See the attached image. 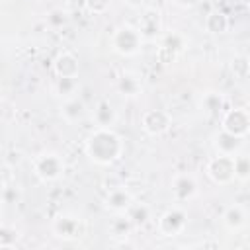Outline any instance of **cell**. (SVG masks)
<instances>
[{"label": "cell", "instance_id": "cell-1", "mask_svg": "<svg viewBox=\"0 0 250 250\" xmlns=\"http://www.w3.org/2000/svg\"><path fill=\"white\" fill-rule=\"evenodd\" d=\"M125 150V143L113 127H96L84 143L86 156L98 166H111L115 164Z\"/></svg>", "mask_w": 250, "mask_h": 250}, {"label": "cell", "instance_id": "cell-2", "mask_svg": "<svg viewBox=\"0 0 250 250\" xmlns=\"http://www.w3.org/2000/svg\"><path fill=\"white\" fill-rule=\"evenodd\" d=\"M31 168H33V174L37 176L39 182L53 184V182H57V180L62 178V174L66 170V164H64V158L59 152H55V150H43V152H39L31 160Z\"/></svg>", "mask_w": 250, "mask_h": 250}, {"label": "cell", "instance_id": "cell-3", "mask_svg": "<svg viewBox=\"0 0 250 250\" xmlns=\"http://www.w3.org/2000/svg\"><path fill=\"white\" fill-rule=\"evenodd\" d=\"M143 35L139 31L137 25H131V23H123L119 25L117 29H113L111 33V49L119 55V57H135L141 53L143 49Z\"/></svg>", "mask_w": 250, "mask_h": 250}, {"label": "cell", "instance_id": "cell-4", "mask_svg": "<svg viewBox=\"0 0 250 250\" xmlns=\"http://www.w3.org/2000/svg\"><path fill=\"white\" fill-rule=\"evenodd\" d=\"M205 174L217 186H229V184H232L236 180V176H234V156L219 154L217 152V156H211L207 160Z\"/></svg>", "mask_w": 250, "mask_h": 250}, {"label": "cell", "instance_id": "cell-5", "mask_svg": "<svg viewBox=\"0 0 250 250\" xmlns=\"http://www.w3.org/2000/svg\"><path fill=\"white\" fill-rule=\"evenodd\" d=\"M188 227V213L186 209H182L180 205H174L170 209H166L158 221H156V229L162 236L166 238H174V236H180Z\"/></svg>", "mask_w": 250, "mask_h": 250}, {"label": "cell", "instance_id": "cell-6", "mask_svg": "<svg viewBox=\"0 0 250 250\" xmlns=\"http://www.w3.org/2000/svg\"><path fill=\"white\" fill-rule=\"evenodd\" d=\"M221 129L240 137V139H246L250 135V111L246 107H229L223 117H221Z\"/></svg>", "mask_w": 250, "mask_h": 250}, {"label": "cell", "instance_id": "cell-7", "mask_svg": "<svg viewBox=\"0 0 250 250\" xmlns=\"http://www.w3.org/2000/svg\"><path fill=\"white\" fill-rule=\"evenodd\" d=\"M51 230L57 238L70 242V240H78L80 236H84V223H82V219H78L74 215L62 213V215L53 219Z\"/></svg>", "mask_w": 250, "mask_h": 250}, {"label": "cell", "instance_id": "cell-8", "mask_svg": "<svg viewBox=\"0 0 250 250\" xmlns=\"http://www.w3.org/2000/svg\"><path fill=\"white\" fill-rule=\"evenodd\" d=\"M172 127V115L166 109H146L141 115V129L148 137H160Z\"/></svg>", "mask_w": 250, "mask_h": 250}, {"label": "cell", "instance_id": "cell-9", "mask_svg": "<svg viewBox=\"0 0 250 250\" xmlns=\"http://www.w3.org/2000/svg\"><path fill=\"white\" fill-rule=\"evenodd\" d=\"M141 35L145 41H154L156 37H160L162 31V14L158 8H145L139 16V23H137Z\"/></svg>", "mask_w": 250, "mask_h": 250}, {"label": "cell", "instance_id": "cell-10", "mask_svg": "<svg viewBox=\"0 0 250 250\" xmlns=\"http://www.w3.org/2000/svg\"><path fill=\"white\" fill-rule=\"evenodd\" d=\"M170 191H172V197H174L176 203H186V201H191L197 195L199 186H197V180L191 174H178L172 180Z\"/></svg>", "mask_w": 250, "mask_h": 250}, {"label": "cell", "instance_id": "cell-11", "mask_svg": "<svg viewBox=\"0 0 250 250\" xmlns=\"http://www.w3.org/2000/svg\"><path fill=\"white\" fill-rule=\"evenodd\" d=\"M135 203V195L125 188V186H115L111 189H107V195L104 199V207L107 211L115 213H127L129 207Z\"/></svg>", "mask_w": 250, "mask_h": 250}, {"label": "cell", "instance_id": "cell-12", "mask_svg": "<svg viewBox=\"0 0 250 250\" xmlns=\"http://www.w3.org/2000/svg\"><path fill=\"white\" fill-rule=\"evenodd\" d=\"M242 146H244V139H240V137H236V135H232L225 129H221L213 135V148L219 154L236 156L242 150Z\"/></svg>", "mask_w": 250, "mask_h": 250}, {"label": "cell", "instance_id": "cell-13", "mask_svg": "<svg viewBox=\"0 0 250 250\" xmlns=\"http://www.w3.org/2000/svg\"><path fill=\"white\" fill-rule=\"evenodd\" d=\"M221 221H223V225H225L227 230H230V232H238V230H242V229L246 227V223H248V215H246V211H244L242 205L232 203V205H229V207L223 211Z\"/></svg>", "mask_w": 250, "mask_h": 250}, {"label": "cell", "instance_id": "cell-14", "mask_svg": "<svg viewBox=\"0 0 250 250\" xmlns=\"http://www.w3.org/2000/svg\"><path fill=\"white\" fill-rule=\"evenodd\" d=\"M53 72L55 76H78L80 72V62H78V57L68 53V51H62L57 55V59L53 61Z\"/></svg>", "mask_w": 250, "mask_h": 250}, {"label": "cell", "instance_id": "cell-15", "mask_svg": "<svg viewBox=\"0 0 250 250\" xmlns=\"http://www.w3.org/2000/svg\"><path fill=\"white\" fill-rule=\"evenodd\" d=\"M199 107L203 109V113L207 115H223L229 107H227V96L223 92H217V90H209L201 96L199 100Z\"/></svg>", "mask_w": 250, "mask_h": 250}, {"label": "cell", "instance_id": "cell-16", "mask_svg": "<svg viewBox=\"0 0 250 250\" xmlns=\"http://www.w3.org/2000/svg\"><path fill=\"white\" fill-rule=\"evenodd\" d=\"M92 119H94L96 127H113L115 121H117V111H115V107L111 105L109 100H100L94 105Z\"/></svg>", "mask_w": 250, "mask_h": 250}, {"label": "cell", "instance_id": "cell-17", "mask_svg": "<svg viewBox=\"0 0 250 250\" xmlns=\"http://www.w3.org/2000/svg\"><path fill=\"white\" fill-rule=\"evenodd\" d=\"M229 25H230L229 16L221 10H211L203 20V29L209 35H223L229 31Z\"/></svg>", "mask_w": 250, "mask_h": 250}, {"label": "cell", "instance_id": "cell-18", "mask_svg": "<svg viewBox=\"0 0 250 250\" xmlns=\"http://www.w3.org/2000/svg\"><path fill=\"white\" fill-rule=\"evenodd\" d=\"M117 92L125 98H137L143 92V82L135 72H123L117 78Z\"/></svg>", "mask_w": 250, "mask_h": 250}, {"label": "cell", "instance_id": "cell-19", "mask_svg": "<svg viewBox=\"0 0 250 250\" xmlns=\"http://www.w3.org/2000/svg\"><path fill=\"white\" fill-rule=\"evenodd\" d=\"M86 113V105L82 100L78 98H70V100H62V105H61V117L66 121V123H76L84 117Z\"/></svg>", "mask_w": 250, "mask_h": 250}, {"label": "cell", "instance_id": "cell-20", "mask_svg": "<svg viewBox=\"0 0 250 250\" xmlns=\"http://www.w3.org/2000/svg\"><path fill=\"white\" fill-rule=\"evenodd\" d=\"M133 229H137V227L133 225V221H131V217L127 213H115V217L109 223V232L115 238H127V236H131Z\"/></svg>", "mask_w": 250, "mask_h": 250}, {"label": "cell", "instance_id": "cell-21", "mask_svg": "<svg viewBox=\"0 0 250 250\" xmlns=\"http://www.w3.org/2000/svg\"><path fill=\"white\" fill-rule=\"evenodd\" d=\"M127 215L131 217V221H133V225H135L137 229L146 227V225L150 223V219H152V211H150V207H148L146 203H143V201H135V203L129 207Z\"/></svg>", "mask_w": 250, "mask_h": 250}, {"label": "cell", "instance_id": "cell-22", "mask_svg": "<svg viewBox=\"0 0 250 250\" xmlns=\"http://www.w3.org/2000/svg\"><path fill=\"white\" fill-rule=\"evenodd\" d=\"M78 86L80 84H78L76 76H59L55 82V94L62 100H70V98H76Z\"/></svg>", "mask_w": 250, "mask_h": 250}, {"label": "cell", "instance_id": "cell-23", "mask_svg": "<svg viewBox=\"0 0 250 250\" xmlns=\"http://www.w3.org/2000/svg\"><path fill=\"white\" fill-rule=\"evenodd\" d=\"M160 45L166 47L168 51L176 53V55H182V53L186 51V47H188V39H186V35L180 33V31H168V33L162 35Z\"/></svg>", "mask_w": 250, "mask_h": 250}, {"label": "cell", "instance_id": "cell-24", "mask_svg": "<svg viewBox=\"0 0 250 250\" xmlns=\"http://www.w3.org/2000/svg\"><path fill=\"white\" fill-rule=\"evenodd\" d=\"M234 176L238 182H250V154L240 150L234 156Z\"/></svg>", "mask_w": 250, "mask_h": 250}, {"label": "cell", "instance_id": "cell-25", "mask_svg": "<svg viewBox=\"0 0 250 250\" xmlns=\"http://www.w3.org/2000/svg\"><path fill=\"white\" fill-rule=\"evenodd\" d=\"M230 72L234 74V78L238 80H246L250 76V59L244 55H236L230 61Z\"/></svg>", "mask_w": 250, "mask_h": 250}, {"label": "cell", "instance_id": "cell-26", "mask_svg": "<svg viewBox=\"0 0 250 250\" xmlns=\"http://www.w3.org/2000/svg\"><path fill=\"white\" fill-rule=\"evenodd\" d=\"M18 232L14 229H10L8 225L0 227V250H16V240H18Z\"/></svg>", "mask_w": 250, "mask_h": 250}, {"label": "cell", "instance_id": "cell-27", "mask_svg": "<svg viewBox=\"0 0 250 250\" xmlns=\"http://www.w3.org/2000/svg\"><path fill=\"white\" fill-rule=\"evenodd\" d=\"M68 23V14L62 10V8H53L49 14H47V25L53 27V29H61Z\"/></svg>", "mask_w": 250, "mask_h": 250}, {"label": "cell", "instance_id": "cell-28", "mask_svg": "<svg viewBox=\"0 0 250 250\" xmlns=\"http://www.w3.org/2000/svg\"><path fill=\"white\" fill-rule=\"evenodd\" d=\"M84 6L90 14H105L111 6V0H84Z\"/></svg>", "mask_w": 250, "mask_h": 250}, {"label": "cell", "instance_id": "cell-29", "mask_svg": "<svg viewBox=\"0 0 250 250\" xmlns=\"http://www.w3.org/2000/svg\"><path fill=\"white\" fill-rule=\"evenodd\" d=\"M18 199H20V191L4 182V186H2V203L12 205V203H18Z\"/></svg>", "mask_w": 250, "mask_h": 250}, {"label": "cell", "instance_id": "cell-30", "mask_svg": "<svg viewBox=\"0 0 250 250\" xmlns=\"http://www.w3.org/2000/svg\"><path fill=\"white\" fill-rule=\"evenodd\" d=\"M156 59H158V62H162V64H172L176 59H178V55L176 53H172V51H168L166 47H158V51H156Z\"/></svg>", "mask_w": 250, "mask_h": 250}, {"label": "cell", "instance_id": "cell-31", "mask_svg": "<svg viewBox=\"0 0 250 250\" xmlns=\"http://www.w3.org/2000/svg\"><path fill=\"white\" fill-rule=\"evenodd\" d=\"M174 4L178 8H184V10H189V8H195L199 4V0H174Z\"/></svg>", "mask_w": 250, "mask_h": 250}, {"label": "cell", "instance_id": "cell-32", "mask_svg": "<svg viewBox=\"0 0 250 250\" xmlns=\"http://www.w3.org/2000/svg\"><path fill=\"white\" fill-rule=\"evenodd\" d=\"M145 2H146V0H125L127 8H131V10H141V8H145Z\"/></svg>", "mask_w": 250, "mask_h": 250}, {"label": "cell", "instance_id": "cell-33", "mask_svg": "<svg viewBox=\"0 0 250 250\" xmlns=\"http://www.w3.org/2000/svg\"><path fill=\"white\" fill-rule=\"evenodd\" d=\"M246 4H248V6H250V0H246Z\"/></svg>", "mask_w": 250, "mask_h": 250}, {"label": "cell", "instance_id": "cell-34", "mask_svg": "<svg viewBox=\"0 0 250 250\" xmlns=\"http://www.w3.org/2000/svg\"><path fill=\"white\" fill-rule=\"evenodd\" d=\"M248 246H250V242H248Z\"/></svg>", "mask_w": 250, "mask_h": 250}]
</instances>
